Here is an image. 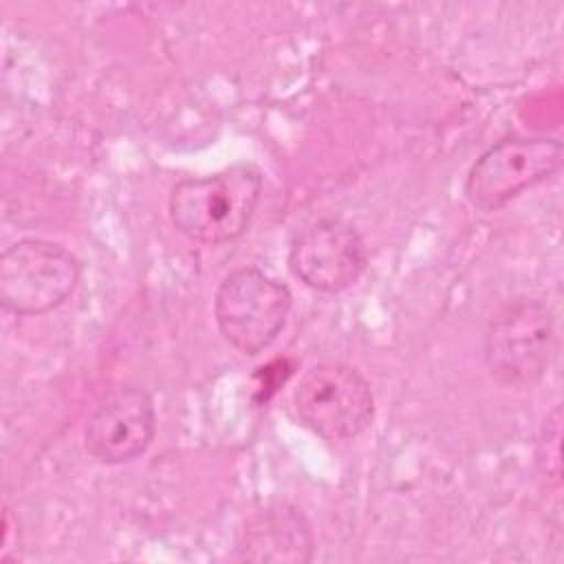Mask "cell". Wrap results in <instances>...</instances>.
Segmentation results:
<instances>
[{
  "mask_svg": "<svg viewBox=\"0 0 564 564\" xmlns=\"http://www.w3.org/2000/svg\"><path fill=\"white\" fill-rule=\"evenodd\" d=\"M564 145L546 137H507L469 167L465 196L480 212H496L524 189L560 172Z\"/></svg>",
  "mask_w": 564,
  "mask_h": 564,
  "instance_id": "8992f818",
  "label": "cell"
},
{
  "mask_svg": "<svg viewBox=\"0 0 564 564\" xmlns=\"http://www.w3.org/2000/svg\"><path fill=\"white\" fill-rule=\"evenodd\" d=\"M313 544L304 513L289 502H278L264 507L245 524L238 560L304 564L313 557Z\"/></svg>",
  "mask_w": 564,
  "mask_h": 564,
  "instance_id": "9c48e42d",
  "label": "cell"
},
{
  "mask_svg": "<svg viewBox=\"0 0 564 564\" xmlns=\"http://www.w3.org/2000/svg\"><path fill=\"white\" fill-rule=\"evenodd\" d=\"M293 408L304 427L324 441H350L375 419V397L364 375L339 361L317 364L300 379Z\"/></svg>",
  "mask_w": 564,
  "mask_h": 564,
  "instance_id": "5b68a950",
  "label": "cell"
},
{
  "mask_svg": "<svg viewBox=\"0 0 564 564\" xmlns=\"http://www.w3.org/2000/svg\"><path fill=\"white\" fill-rule=\"evenodd\" d=\"M562 419H560V408L551 412V416L544 421L542 436L538 443V465L544 476L553 478L560 482V471H562V460H560V436H562Z\"/></svg>",
  "mask_w": 564,
  "mask_h": 564,
  "instance_id": "30bf717a",
  "label": "cell"
},
{
  "mask_svg": "<svg viewBox=\"0 0 564 564\" xmlns=\"http://www.w3.org/2000/svg\"><path fill=\"white\" fill-rule=\"evenodd\" d=\"M79 278L82 264L66 247L24 238L0 256V304L13 315H44L75 291Z\"/></svg>",
  "mask_w": 564,
  "mask_h": 564,
  "instance_id": "3957f363",
  "label": "cell"
},
{
  "mask_svg": "<svg viewBox=\"0 0 564 564\" xmlns=\"http://www.w3.org/2000/svg\"><path fill=\"white\" fill-rule=\"evenodd\" d=\"M368 264L359 231L341 218H319L302 227L289 247V269L308 289L339 293L352 286Z\"/></svg>",
  "mask_w": 564,
  "mask_h": 564,
  "instance_id": "52a82bcc",
  "label": "cell"
},
{
  "mask_svg": "<svg viewBox=\"0 0 564 564\" xmlns=\"http://www.w3.org/2000/svg\"><path fill=\"white\" fill-rule=\"evenodd\" d=\"M553 348V315L542 300H513L505 304L485 328V366L489 375L507 388L538 383L551 364Z\"/></svg>",
  "mask_w": 564,
  "mask_h": 564,
  "instance_id": "7a4b0ae2",
  "label": "cell"
},
{
  "mask_svg": "<svg viewBox=\"0 0 564 564\" xmlns=\"http://www.w3.org/2000/svg\"><path fill=\"white\" fill-rule=\"evenodd\" d=\"M156 414L150 394L130 383L106 390L84 425L86 452L104 465L139 458L152 443Z\"/></svg>",
  "mask_w": 564,
  "mask_h": 564,
  "instance_id": "ba28073f",
  "label": "cell"
},
{
  "mask_svg": "<svg viewBox=\"0 0 564 564\" xmlns=\"http://www.w3.org/2000/svg\"><path fill=\"white\" fill-rule=\"evenodd\" d=\"M260 194L262 174L249 163L200 178H183L170 192V220L189 240L225 245L245 234Z\"/></svg>",
  "mask_w": 564,
  "mask_h": 564,
  "instance_id": "6da1fadb",
  "label": "cell"
},
{
  "mask_svg": "<svg viewBox=\"0 0 564 564\" xmlns=\"http://www.w3.org/2000/svg\"><path fill=\"white\" fill-rule=\"evenodd\" d=\"M291 311V291L256 267L223 278L214 297L220 335L242 355L262 352L282 330Z\"/></svg>",
  "mask_w": 564,
  "mask_h": 564,
  "instance_id": "277c9868",
  "label": "cell"
}]
</instances>
